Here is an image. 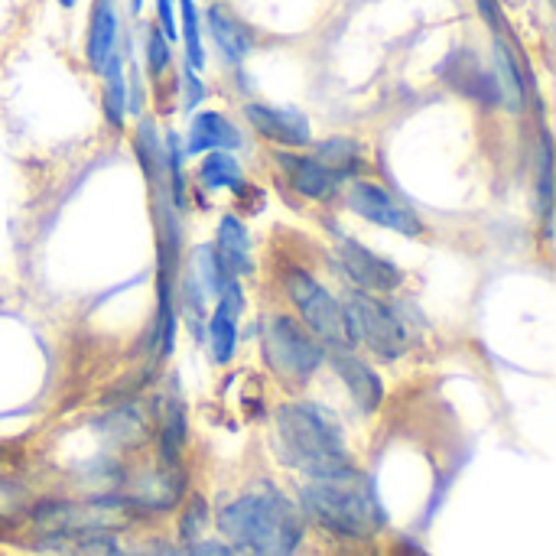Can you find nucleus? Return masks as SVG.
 <instances>
[{"mask_svg":"<svg viewBox=\"0 0 556 556\" xmlns=\"http://www.w3.org/2000/svg\"><path fill=\"white\" fill-rule=\"evenodd\" d=\"M143 59H147V72L153 78H160L169 62H173V49H169V39L160 33V26H147V39H143Z\"/></svg>","mask_w":556,"mask_h":556,"instance_id":"nucleus-27","label":"nucleus"},{"mask_svg":"<svg viewBox=\"0 0 556 556\" xmlns=\"http://www.w3.org/2000/svg\"><path fill=\"white\" fill-rule=\"evenodd\" d=\"M316 160L326 163L342 182L362 169V147L349 137H329L316 147Z\"/></svg>","mask_w":556,"mask_h":556,"instance_id":"nucleus-24","label":"nucleus"},{"mask_svg":"<svg viewBox=\"0 0 556 556\" xmlns=\"http://www.w3.org/2000/svg\"><path fill=\"white\" fill-rule=\"evenodd\" d=\"M345 309H349L358 345L365 342L384 362H394L407 352V329H404L397 309L388 306L378 293L355 290V293H349Z\"/></svg>","mask_w":556,"mask_h":556,"instance_id":"nucleus-6","label":"nucleus"},{"mask_svg":"<svg viewBox=\"0 0 556 556\" xmlns=\"http://www.w3.org/2000/svg\"><path fill=\"white\" fill-rule=\"evenodd\" d=\"M244 117L264 140H270L277 147L296 150V147H306L313 140L309 117L296 108H274V104L251 101V104H244Z\"/></svg>","mask_w":556,"mask_h":556,"instance_id":"nucleus-9","label":"nucleus"},{"mask_svg":"<svg viewBox=\"0 0 556 556\" xmlns=\"http://www.w3.org/2000/svg\"><path fill=\"white\" fill-rule=\"evenodd\" d=\"M280 283H283L287 300L300 313V323L316 336V342L326 352H355L358 339H355V329H352V319H349V309L342 300H336L303 267H287Z\"/></svg>","mask_w":556,"mask_h":556,"instance_id":"nucleus-4","label":"nucleus"},{"mask_svg":"<svg viewBox=\"0 0 556 556\" xmlns=\"http://www.w3.org/2000/svg\"><path fill=\"white\" fill-rule=\"evenodd\" d=\"M205 29L218 49V55L225 59V65H241L248 59V52L254 49V36L251 29L222 3H212L205 10Z\"/></svg>","mask_w":556,"mask_h":556,"instance_id":"nucleus-14","label":"nucleus"},{"mask_svg":"<svg viewBox=\"0 0 556 556\" xmlns=\"http://www.w3.org/2000/svg\"><path fill=\"white\" fill-rule=\"evenodd\" d=\"M39 551L49 556H124L117 538L101 528L88 531H52L39 541Z\"/></svg>","mask_w":556,"mask_h":556,"instance_id":"nucleus-16","label":"nucleus"},{"mask_svg":"<svg viewBox=\"0 0 556 556\" xmlns=\"http://www.w3.org/2000/svg\"><path fill=\"white\" fill-rule=\"evenodd\" d=\"M160 427V469H182V453L189 443V414L179 394H163L156 401Z\"/></svg>","mask_w":556,"mask_h":556,"instance_id":"nucleus-11","label":"nucleus"},{"mask_svg":"<svg viewBox=\"0 0 556 556\" xmlns=\"http://www.w3.org/2000/svg\"><path fill=\"white\" fill-rule=\"evenodd\" d=\"M208 521H212V515H208L205 498H202V495H192V498L186 502L182 515H179V538H182L186 544L202 541V534H205Z\"/></svg>","mask_w":556,"mask_h":556,"instance_id":"nucleus-26","label":"nucleus"},{"mask_svg":"<svg viewBox=\"0 0 556 556\" xmlns=\"http://www.w3.org/2000/svg\"><path fill=\"white\" fill-rule=\"evenodd\" d=\"M261 349L267 368L290 388H303L329 358V352L316 342V336L293 316H267L261 332Z\"/></svg>","mask_w":556,"mask_h":556,"instance_id":"nucleus-5","label":"nucleus"},{"mask_svg":"<svg viewBox=\"0 0 556 556\" xmlns=\"http://www.w3.org/2000/svg\"><path fill=\"white\" fill-rule=\"evenodd\" d=\"M199 179L208 192H218V189H244L241 186V166L238 160L231 156V150H208L199 163Z\"/></svg>","mask_w":556,"mask_h":556,"instance_id":"nucleus-23","label":"nucleus"},{"mask_svg":"<svg viewBox=\"0 0 556 556\" xmlns=\"http://www.w3.org/2000/svg\"><path fill=\"white\" fill-rule=\"evenodd\" d=\"M300 505L309 521L352 541L381 534L388 521L375 482L352 466L326 479H309L300 492Z\"/></svg>","mask_w":556,"mask_h":556,"instance_id":"nucleus-2","label":"nucleus"},{"mask_svg":"<svg viewBox=\"0 0 556 556\" xmlns=\"http://www.w3.org/2000/svg\"><path fill=\"white\" fill-rule=\"evenodd\" d=\"M140 7H143V0H130V13H140Z\"/></svg>","mask_w":556,"mask_h":556,"instance_id":"nucleus-32","label":"nucleus"},{"mask_svg":"<svg viewBox=\"0 0 556 556\" xmlns=\"http://www.w3.org/2000/svg\"><path fill=\"white\" fill-rule=\"evenodd\" d=\"M205 345H208V355L215 365H228L238 352V316L225 306L215 303V309L205 316Z\"/></svg>","mask_w":556,"mask_h":556,"instance_id":"nucleus-20","label":"nucleus"},{"mask_svg":"<svg viewBox=\"0 0 556 556\" xmlns=\"http://www.w3.org/2000/svg\"><path fill=\"white\" fill-rule=\"evenodd\" d=\"M472 3H476L479 16L489 23V29L495 36H502V26H505V20H502V0H472Z\"/></svg>","mask_w":556,"mask_h":556,"instance_id":"nucleus-30","label":"nucleus"},{"mask_svg":"<svg viewBox=\"0 0 556 556\" xmlns=\"http://www.w3.org/2000/svg\"><path fill=\"white\" fill-rule=\"evenodd\" d=\"M75 3H78V0H59V7H65V10H72Z\"/></svg>","mask_w":556,"mask_h":556,"instance_id":"nucleus-33","label":"nucleus"},{"mask_svg":"<svg viewBox=\"0 0 556 556\" xmlns=\"http://www.w3.org/2000/svg\"><path fill=\"white\" fill-rule=\"evenodd\" d=\"M280 166L287 169L290 176V186L313 199V202H329L332 195H339L342 189V179L326 166L319 163L316 156H293V153H280Z\"/></svg>","mask_w":556,"mask_h":556,"instance_id":"nucleus-15","label":"nucleus"},{"mask_svg":"<svg viewBox=\"0 0 556 556\" xmlns=\"http://www.w3.org/2000/svg\"><path fill=\"white\" fill-rule=\"evenodd\" d=\"M345 205L358 218H365V222H371L378 228H388V231H394L401 238H420L427 231L420 215L407 202H401L391 189H384L381 182H365V179L349 182Z\"/></svg>","mask_w":556,"mask_h":556,"instance_id":"nucleus-7","label":"nucleus"},{"mask_svg":"<svg viewBox=\"0 0 556 556\" xmlns=\"http://www.w3.org/2000/svg\"><path fill=\"white\" fill-rule=\"evenodd\" d=\"M121 39V16L114 0H94L91 3V20H88V36H85V62L98 75L108 59L117 52Z\"/></svg>","mask_w":556,"mask_h":556,"instance_id":"nucleus-13","label":"nucleus"},{"mask_svg":"<svg viewBox=\"0 0 556 556\" xmlns=\"http://www.w3.org/2000/svg\"><path fill=\"white\" fill-rule=\"evenodd\" d=\"M134 150H137L140 169L147 173V182H150V186L163 182V134L156 130V124H153L150 117H140V121H137Z\"/></svg>","mask_w":556,"mask_h":556,"instance_id":"nucleus-22","label":"nucleus"},{"mask_svg":"<svg viewBox=\"0 0 556 556\" xmlns=\"http://www.w3.org/2000/svg\"><path fill=\"white\" fill-rule=\"evenodd\" d=\"M440 75L450 81V88H456L459 94L479 101L482 108H502L498 104V88H495V75L489 68H482L479 55L472 49H456L446 55V62L440 65Z\"/></svg>","mask_w":556,"mask_h":556,"instance_id":"nucleus-10","label":"nucleus"},{"mask_svg":"<svg viewBox=\"0 0 556 556\" xmlns=\"http://www.w3.org/2000/svg\"><path fill=\"white\" fill-rule=\"evenodd\" d=\"M104 88H101V108H104V117L114 130H124V117H127V72H124V62H121V52H114L108 59V65L98 72Z\"/></svg>","mask_w":556,"mask_h":556,"instance_id":"nucleus-21","label":"nucleus"},{"mask_svg":"<svg viewBox=\"0 0 556 556\" xmlns=\"http://www.w3.org/2000/svg\"><path fill=\"white\" fill-rule=\"evenodd\" d=\"M202 98H205L202 78H199V72H192V68L186 65V72H182V101H186V111L199 108V104H202Z\"/></svg>","mask_w":556,"mask_h":556,"instance_id":"nucleus-29","label":"nucleus"},{"mask_svg":"<svg viewBox=\"0 0 556 556\" xmlns=\"http://www.w3.org/2000/svg\"><path fill=\"white\" fill-rule=\"evenodd\" d=\"M215 251L225 264L228 274L235 277H248L254 274V261H251V235L244 228V222H238L235 215H225L218 222V235H215Z\"/></svg>","mask_w":556,"mask_h":556,"instance_id":"nucleus-19","label":"nucleus"},{"mask_svg":"<svg viewBox=\"0 0 556 556\" xmlns=\"http://www.w3.org/2000/svg\"><path fill=\"white\" fill-rule=\"evenodd\" d=\"M156 26L160 33L176 42L179 39V20H176V0H156Z\"/></svg>","mask_w":556,"mask_h":556,"instance_id":"nucleus-28","label":"nucleus"},{"mask_svg":"<svg viewBox=\"0 0 556 556\" xmlns=\"http://www.w3.org/2000/svg\"><path fill=\"white\" fill-rule=\"evenodd\" d=\"M274 446L283 466L306 479H326L352 466L339 427L313 404H283L274 417Z\"/></svg>","mask_w":556,"mask_h":556,"instance_id":"nucleus-3","label":"nucleus"},{"mask_svg":"<svg viewBox=\"0 0 556 556\" xmlns=\"http://www.w3.org/2000/svg\"><path fill=\"white\" fill-rule=\"evenodd\" d=\"M339 267L365 293H394V290L404 287V270L394 261H388L384 254L365 248L355 238L339 241Z\"/></svg>","mask_w":556,"mask_h":556,"instance_id":"nucleus-8","label":"nucleus"},{"mask_svg":"<svg viewBox=\"0 0 556 556\" xmlns=\"http://www.w3.org/2000/svg\"><path fill=\"white\" fill-rule=\"evenodd\" d=\"M238 147H241V134L225 114H218V111L192 114L189 137H186V147H182L189 156H199V153H208V150H238Z\"/></svg>","mask_w":556,"mask_h":556,"instance_id":"nucleus-17","label":"nucleus"},{"mask_svg":"<svg viewBox=\"0 0 556 556\" xmlns=\"http://www.w3.org/2000/svg\"><path fill=\"white\" fill-rule=\"evenodd\" d=\"M492 52H495V72L492 75H495V88H498V104L511 114H521L528 104V85H525L521 65L502 36H495Z\"/></svg>","mask_w":556,"mask_h":556,"instance_id":"nucleus-18","label":"nucleus"},{"mask_svg":"<svg viewBox=\"0 0 556 556\" xmlns=\"http://www.w3.org/2000/svg\"><path fill=\"white\" fill-rule=\"evenodd\" d=\"M179 7V36H182V46H186V65L192 72H202L205 68V46H202V16H199V7L195 0H176Z\"/></svg>","mask_w":556,"mask_h":556,"instance_id":"nucleus-25","label":"nucleus"},{"mask_svg":"<svg viewBox=\"0 0 556 556\" xmlns=\"http://www.w3.org/2000/svg\"><path fill=\"white\" fill-rule=\"evenodd\" d=\"M332 368H336V375L342 378V384L349 388V394L355 397V404L365 414H375L384 404L381 375L368 362H362L355 352H332Z\"/></svg>","mask_w":556,"mask_h":556,"instance_id":"nucleus-12","label":"nucleus"},{"mask_svg":"<svg viewBox=\"0 0 556 556\" xmlns=\"http://www.w3.org/2000/svg\"><path fill=\"white\" fill-rule=\"evenodd\" d=\"M218 531L238 556H293L303 541V518L274 485L244 492L218 511Z\"/></svg>","mask_w":556,"mask_h":556,"instance_id":"nucleus-1","label":"nucleus"},{"mask_svg":"<svg viewBox=\"0 0 556 556\" xmlns=\"http://www.w3.org/2000/svg\"><path fill=\"white\" fill-rule=\"evenodd\" d=\"M186 556H238L225 541H192Z\"/></svg>","mask_w":556,"mask_h":556,"instance_id":"nucleus-31","label":"nucleus"}]
</instances>
